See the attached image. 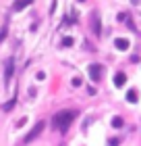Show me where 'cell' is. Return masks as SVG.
<instances>
[{"label":"cell","instance_id":"cell-1","mask_svg":"<svg viewBox=\"0 0 141 146\" xmlns=\"http://www.w3.org/2000/svg\"><path fill=\"white\" fill-rule=\"evenodd\" d=\"M75 117H77V111H58L54 117H52V123H54V127L58 131H64L71 127V123L75 121Z\"/></svg>","mask_w":141,"mask_h":146},{"label":"cell","instance_id":"cell-2","mask_svg":"<svg viewBox=\"0 0 141 146\" xmlns=\"http://www.w3.org/2000/svg\"><path fill=\"white\" fill-rule=\"evenodd\" d=\"M42 131H44V121H37L35 125H33V129L29 131L27 136H25V142H31V140H35V138H37L39 134H42Z\"/></svg>","mask_w":141,"mask_h":146},{"label":"cell","instance_id":"cell-3","mask_svg":"<svg viewBox=\"0 0 141 146\" xmlns=\"http://www.w3.org/2000/svg\"><path fill=\"white\" fill-rule=\"evenodd\" d=\"M102 73H104V67H102V65H91V67H89V77L93 79V82H100V79H102Z\"/></svg>","mask_w":141,"mask_h":146},{"label":"cell","instance_id":"cell-4","mask_svg":"<svg viewBox=\"0 0 141 146\" xmlns=\"http://www.w3.org/2000/svg\"><path fill=\"white\" fill-rule=\"evenodd\" d=\"M12 71H15V65H12V61H6V73H4V84L9 86L10 77H12Z\"/></svg>","mask_w":141,"mask_h":146},{"label":"cell","instance_id":"cell-5","mask_svg":"<svg viewBox=\"0 0 141 146\" xmlns=\"http://www.w3.org/2000/svg\"><path fill=\"white\" fill-rule=\"evenodd\" d=\"M114 46H116L118 50H129L131 44H129V40H127V38H118L116 42H114Z\"/></svg>","mask_w":141,"mask_h":146},{"label":"cell","instance_id":"cell-6","mask_svg":"<svg viewBox=\"0 0 141 146\" xmlns=\"http://www.w3.org/2000/svg\"><path fill=\"white\" fill-rule=\"evenodd\" d=\"M91 27H93V34H96V36H100V31H102V29H100V17H98V13H93V17H91Z\"/></svg>","mask_w":141,"mask_h":146},{"label":"cell","instance_id":"cell-7","mask_svg":"<svg viewBox=\"0 0 141 146\" xmlns=\"http://www.w3.org/2000/svg\"><path fill=\"white\" fill-rule=\"evenodd\" d=\"M125 82H127V75H125V73H116V75H114V86H116V88L125 86Z\"/></svg>","mask_w":141,"mask_h":146},{"label":"cell","instance_id":"cell-8","mask_svg":"<svg viewBox=\"0 0 141 146\" xmlns=\"http://www.w3.org/2000/svg\"><path fill=\"white\" fill-rule=\"evenodd\" d=\"M31 2H33V0H17V2H15V11H23L25 6H29Z\"/></svg>","mask_w":141,"mask_h":146},{"label":"cell","instance_id":"cell-9","mask_svg":"<svg viewBox=\"0 0 141 146\" xmlns=\"http://www.w3.org/2000/svg\"><path fill=\"white\" fill-rule=\"evenodd\" d=\"M127 100H129V102H137V100H139L137 90H129V92H127Z\"/></svg>","mask_w":141,"mask_h":146},{"label":"cell","instance_id":"cell-10","mask_svg":"<svg viewBox=\"0 0 141 146\" xmlns=\"http://www.w3.org/2000/svg\"><path fill=\"white\" fill-rule=\"evenodd\" d=\"M123 123H125L123 117H114L112 119V127H123Z\"/></svg>","mask_w":141,"mask_h":146},{"label":"cell","instance_id":"cell-11","mask_svg":"<svg viewBox=\"0 0 141 146\" xmlns=\"http://www.w3.org/2000/svg\"><path fill=\"white\" fill-rule=\"evenodd\" d=\"M4 38H6V27H2V29H0V42H2Z\"/></svg>","mask_w":141,"mask_h":146},{"label":"cell","instance_id":"cell-12","mask_svg":"<svg viewBox=\"0 0 141 146\" xmlns=\"http://www.w3.org/2000/svg\"><path fill=\"white\" fill-rule=\"evenodd\" d=\"M62 44H64V46H71V44H73V38H64Z\"/></svg>","mask_w":141,"mask_h":146},{"label":"cell","instance_id":"cell-13","mask_svg":"<svg viewBox=\"0 0 141 146\" xmlns=\"http://www.w3.org/2000/svg\"><path fill=\"white\" fill-rule=\"evenodd\" d=\"M81 2H83V0H81Z\"/></svg>","mask_w":141,"mask_h":146}]
</instances>
